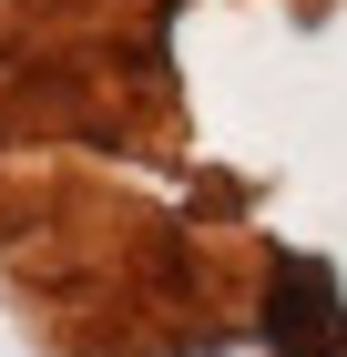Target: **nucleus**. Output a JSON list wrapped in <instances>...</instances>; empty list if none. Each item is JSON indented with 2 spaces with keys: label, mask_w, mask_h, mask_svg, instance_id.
<instances>
[{
  "label": "nucleus",
  "mask_w": 347,
  "mask_h": 357,
  "mask_svg": "<svg viewBox=\"0 0 347 357\" xmlns=\"http://www.w3.org/2000/svg\"><path fill=\"white\" fill-rule=\"evenodd\" d=\"M276 286H286V306H266V327L286 337L296 357H347V327L327 317V306H337V286H327V266H286Z\"/></svg>",
  "instance_id": "f257e3e1"
}]
</instances>
